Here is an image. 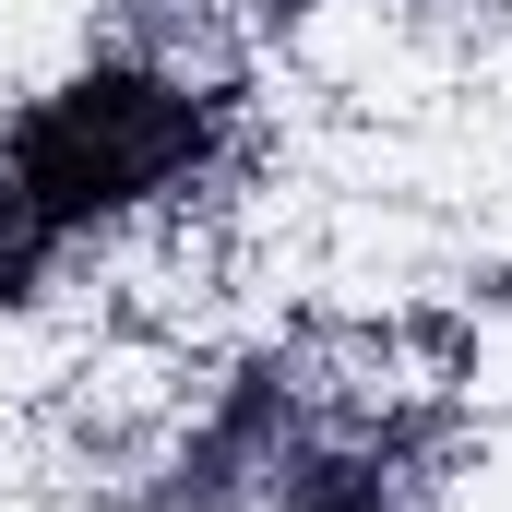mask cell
I'll return each instance as SVG.
<instances>
[{"label": "cell", "mask_w": 512, "mask_h": 512, "mask_svg": "<svg viewBox=\"0 0 512 512\" xmlns=\"http://www.w3.org/2000/svg\"><path fill=\"white\" fill-rule=\"evenodd\" d=\"M203 155H215V96H191V84H167V72H84V84L36 96V108L12 120L0 191H12V215L60 251L72 227L155 203V191L191 179Z\"/></svg>", "instance_id": "cell-1"}, {"label": "cell", "mask_w": 512, "mask_h": 512, "mask_svg": "<svg viewBox=\"0 0 512 512\" xmlns=\"http://www.w3.org/2000/svg\"><path fill=\"white\" fill-rule=\"evenodd\" d=\"M298 512H382L358 477H322V489H298Z\"/></svg>", "instance_id": "cell-2"}]
</instances>
